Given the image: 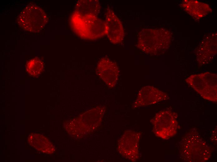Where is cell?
<instances>
[{"instance_id":"cell-2","label":"cell","mask_w":217,"mask_h":162,"mask_svg":"<svg viewBox=\"0 0 217 162\" xmlns=\"http://www.w3.org/2000/svg\"><path fill=\"white\" fill-rule=\"evenodd\" d=\"M185 136L181 146V154L189 161H205L210 158V150L196 132Z\"/></svg>"},{"instance_id":"cell-12","label":"cell","mask_w":217,"mask_h":162,"mask_svg":"<svg viewBox=\"0 0 217 162\" xmlns=\"http://www.w3.org/2000/svg\"><path fill=\"white\" fill-rule=\"evenodd\" d=\"M44 67L43 62L39 58L36 57L31 60L27 63L26 69L30 75L36 77L42 72Z\"/></svg>"},{"instance_id":"cell-7","label":"cell","mask_w":217,"mask_h":162,"mask_svg":"<svg viewBox=\"0 0 217 162\" xmlns=\"http://www.w3.org/2000/svg\"><path fill=\"white\" fill-rule=\"evenodd\" d=\"M141 133L138 132L127 131L119 141L118 149L120 154L131 161L139 158V143Z\"/></svg>"},{"instance_id":"cell-4","label":"cell","mask_w":217,"mask_h":162,"mask_svg":"<svg viewBox=\"0 0 217 162\" xmlns=\"http://www.w3.org/2000/svg\"><path fill=\"white\" fill-rule=\"evenodd\" d=\"M18 21L20 26L23 30L36 32L44 28L47 21V17L40 7L30 4L21 11Z\"/></svg>"},{"instance_id":"cell-8","label":"cell","mask_w":217,"mask_h":162,"mask_svg":"<svg viewBox=\"0 0 217 162\" xmlns=\"http://www.w3.org/2000/svg\"><path fill=\"white\" fill-rule=\"evenodd\" d=\"M167 94L153 86H147L138 91L133 107L137 108L141 107L156 104L166 100Z\"/></svg>"},{"instance_id":"cell-1","label":"cell","mask_w":217,"mask_h":162,"mask_svg":"<svg viewBox=\"0 0 217 162\" xmlns=\"http://www.w3.org/2000/svg\"><path fill=\"white\" fill-rule=\"evenodd\" d=\"M70 23L75 33L84 39L94 40L107 35L105 21L97 16L82 15L74 11L70 16Z\"/></svg>"},{"instance_id":"cell-3","label":"cell","mask_w":217,"mask_h":162,"mask_svg":"<svg viewBox=\"0 0 217 162\" xmlns=\"http://www.w3.org/2000/svg\"><path fill=\"white\" fill-rule=\"evenodd\" d=\"M166 33L160 29H143L138 33L137 46L147 54H160L167 46Z\"/></svg>"},{"instance_id":"cell-11","label":"cell","mask_w":217,"mask_h":162,"mask_svg":"<svg viewBox=\"0 0 217 162\" xmlns=\"http://www.w3.org/2000/svg\"><path fill=\"white\" fill-rule=\"evenodd\" d=\"M100 10V5L98 0H80L76 4L74 11L82 15L97 16Z\"/></svg>"},{"instance_id":"cell-6","label":"cell","mask_w":217,"mask_h":162,"mask_svg":"<svg viewBox=\"0 0 217 162\" xmlns=\"http://www.w3.org/2000/svg\"><path fill=\"white\" fill-rule=\"evenodd\" d=\"M177 117L176 113L167 110L157 113L151 121L154 133L165 139L174 135L177 129Z\"/></svg>"},{"instance_id":"cell-5","label":"cell","mask_w":217,"mask_h":162,"mask_svg":"<svg viewBox=\"0 0 217 162\" xmlns=\"http://www.w3.org/2000/svg\"><path fill=\"white\" fill-rule=\"evenodd\" d=\"M186 82L204 98L217 101V75L210 73L192 75Z\"/></svg>"},{"instance_id":"cell-9","label":"cell","mask_w":217,"mask_h":162,"mask_svg":"<svg viewBox=\"0 0 217 162\" xmlns=\"http://www.w3.org/2000/svg\"><path fill=\"white\" fill-rule=\"evenodd\" d=\"M96 73L109 87L116 85L119 70L117 64L107 57H103L99 61L96 67Z\"/></svg>"},{"instance_id":"cell-10","label":"cell","mask_w":217,"mask_h":162,"mask_svg":"<svg viewBox=\"0 0 217 162\" xmlns=\"http://www.w3.org/2000/svg\"><path fill=\"white\" fill-rule=\"evenodd\" d=\"M107 35L111 42L118 44L123 40L124 31L120 21L113 10L108 8L105 13Z\"/></svg>"}]
</instances>
